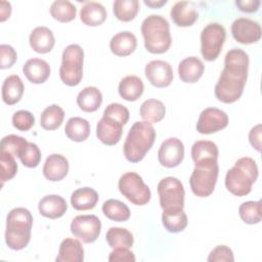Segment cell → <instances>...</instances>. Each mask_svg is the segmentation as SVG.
Wrapping results in <instances>:
<instances>
[{"mask_svg":"<svg viewBox=\"0 0 262 262\" xmlns=\"http://www.w3.org/2000/svg\"><path fill=\"white\" fill-rule=\"evenodd\" d=\"M63 118V110L57 104H51L42 112L40 117V125L45 130H55L61 126Z\"/></svg>","mask_w":262,"mask_h":262,"instance_id":"cell-36","label":"cell"},{"mask_svg":"<svg viewBox=\"0 0 262 262\" xmlns=\"http://www.w3.org/2000/svg\"><path fill=\"white\" fill-rule=\"evenodd\" d=\"M144 85L142 80L134 75L123 78L118 87L120 96L127 101H136L143 93Z\"/></svg>","mask_w":262,"mask_h":262,"instance_id":"cell-27","label":"cell"},{"mask_svg":"<svg viewBox=\"0 0 262 262\" xmlns=\"http://www.w3.org/2000/svg\"><path fill=\"white\" fill-rule=\"evenodd\" d=\"M149 83L158 88L168 87L173 80V70L169 62L161 59L149 61L144 68Z\"/></svg>","mask_w":262,"mask_h":262,"instance_id":"cell-15","label":"cell"},{"mask_svg":"<svg viewBox=\"0 0 262 262\" xmlns=\"http://www.w3.org/2000/svg\"><path fill=\"white\" fill-rule=\"evenodd\" d=\"M123 126L118 120L103 115L96 124V136L103 144L115 145L122 137Z\"/></svg>","mask_w":262,"mask_h":262,"instance_id":"cell-16","label":"cell"},{"mask_svg":"<svg viewBox=\"0 0 262 262\" xmlns=\"http://www.w3.org/2000/svg\"><path fill=\"white\" fill-rule=\"evenodd\" d=\"M226 38L224 27L218 23L208 24L201 33V53L207 61H213L219 56Z\"/></svg>","mask_w":262,"mask_h":262,"instance_id":"cell-9","label":"cell"},{"mask_svg":"<svg viewBox=\"0 0 262 262\" xmlns=\"http://www.w3.org/2000/svg\"><path fill=\"white\" fill-rule=\"evenodd\" d=\"M140 117L143 121L148 123H158L164 119L166 114V107L161 100L147 99L142 102L139 110Z\"/></svg>","mask_w":262,"mask_h":262,"instance_id":"cell-33","label":"cell"},{"mask_svg":"<svg viewBox=\"0 0 262 262\" xmlns=\"http://www.w3.org/2000/svg\"><path fill=\"white\" fill-rule=\"evenodd\" d=\"M69 172V162L66 157L59 154H52L47 157L43 166V175L49 181H60Z\"/></svg>","mask_w":262,"mask_h":262,"instance_id":"cell-18","label":"cell"},{"mask_svg":"<svg viewBox=\"0 0 262 262\" xmlns=\"http://www.w3.org/2000/svg\"><path fill=\"white\" fill-rule=\"evenodd\" d=\"M141 34L145 49L154 54L168 51L172 38L168 20L159 14H150L141 24Z\"/></svg>","mask_w":262,"mask_h":262,"instance_id":"cell-4","label":"cell"},{"mask_svg":"<svg viewBox=\"0 0 262 262\" xmlns=\"http://www.w3.org/2000/svg\"><path fill=\"white\" fill-rule=\"evenodd\" d=\"M173 23L178 27H190L199 18V12L192 2H176L170 11Z\"/></svg>","mask_w":262,"mask_h":262,"instance_id":"cell-17","label":"cell"},{"mask_svg":"<svg viewBox=\"0 0 262 262\" xmlns=\"http://www.w3.org/2000/svg\"><path fill=\"white\" fill-rule=\"evenodd\" d=\"M84 51L78 44L68 45L61 55L59 78L63 84L74 87L80 84L83 78Z\"/></svg>","mask_w":262,"mask_h":262,"instance_id":"cell-7","label":"cell"},{"mask_svg":"<svg viewBox=\"0 0 262 262\" xmlns=\"http://www.w3.org/2000/svg\"><path fill=\"white\" fill-rule=\"evenodd\" d=\"M64 132L68 138L76 142H82L90 135V124L80 117L70 118L66 124Z\"/></svg>","mask_w":262,"mask_h":262,"instance_id":"cell-32","label":"cell"},{"mask_svg":"<svg viewBox=\"0 0 262 262\" xmlns=\"http://www.w3.org/2000/svg\"><path fill=\"white\" fill-rule=\"evenodd\" d=\"M55 260L56 262H82L84 260L82 244L76 238H64L59 245Z\"/></svg>","mask_w":262,"mask_h":262,"instance_id":"cell-24","label":"cell"},{"mask_svg":"<svg viewBox=\"0 0 262 262\" xmlns=\"http://www.w3.org/2000/svg\"><path fill=\"white\" fill-rule=\"evenodd\" d=\"M241 219L247 224H257L262 219L261 201H248L243 203L238 208Z\"/></svg>","mask_w":262,"mask_h":262,"instance_id":"cell-39","label":"cell"},{"mask_svg":"<svg viewBox=\"0 0 262 262\" xmlns=\"http://www.w3.org/2000/svg\"><path fill=\"white\" fill-rule=\"evenodd\" d=\"M0 165H1V173L0 180L2 182L1 185L5 181L12 179L17 172V164L14 160V156L9 152L0 151Z\"/></svg>","mask_w":262,"mask_h":262,"instance_id":"cell-41","label":"cell"},{"mask_svg":"<svg viewBox=\"0 0 262 262\" xmlns=\"http://www.w3.org/2000/svg\"><path fill=\"white\" fill-rule=\"evenodd\" d=\"M102 212L106 218L117 222H124L130 218V210L128 206L115 199L106 200L103 203Z\"/></svg>","mask_w":262,"mask_h":262,"instance_id":"cell-34","label":"cell"},{"mask_svg":"<svg viewBox=\"0 0 262 262\" xmlns=\"http://www.w3.org/2000/svg\"><path fill=\"white\" fill-rule=\"evenodd\" d=\"M249 55L239 48L230 49L224 58V69L215 85L216 98L223 103H233L241 98L248 79Z\"/></svg>","mask_w":262,"mask_h":262,"instance_id":"cell-1","label":"cell"},{"mask_svg":"<svg viewBox=\"0 0 262 262\" xmlns=\"http://www.w3.org/2000/svg\"><path fill=\"white\" fill-rule=\"evenodd\" d=\"M219 174L217 161H208L194 164V169L189 177V185L194 195L207 198L214 191Z\"/></svg>","mask_w":262,"mask_h":262,"instance_id":"cell-6","label":"cell"},{"mask_svg":"<svg viewBox=\"0 0 262 262\" xmlns=\"http://www.w3.org/2000/svg\"><path fill=\"white\" fill-rule=\"evenodd\" d=\"M235 5L243 12L253 13L259 9L260 1L259 0H236Z\"/></svg>","mask_w":262,"mask_h":262,"instance_id":"cell-48","label":"cell"},{"mask_svg":"<svg viewBox=\"0 0 262 262\" xmlns=\"http://www.w3.org/2000/svg\"><path fill=\"white\" fill-rule=\"evenodd\" d=\"M136 46V37L129 31H123L114 35L110 41V49L117 56L130 55L135 51Z\"/></svg>","mask_w":262,"mask_h":262,"instance_id":"cell-23","label":"cell"},{"mask_svg":"<svg viewBox=\"0 0 262 262\" xmlns=\"http://www.w3.org/2000/svg\"><path fill=\"white\" fill-rule=\"evenodd\" d=\"M228 125V116L217 107H207L200 114L196 131L201 134H212L224 129Z\"/></svg>","mask_w":262,"mask_h":262,"instance_id":"cell-12","label":"cell"},{"mask_svg":"<svg viewBox=\"0 0 262 262\" xmlns=\"http://www.w3.org/2000/svg\"><path fill=\"white\" fill-rule=\"evenodd\" d=\"M38 210L43 217L57 219L64 215L68 210V204L62 196L58 194H49L40 200Z\"/></svg>","mask_w":262,"mask_h":262,"instance_id":"cell-19","label":"cell"},{"mask_svg":"<svg viewBox=\"0 0 262 262\" xmlns=\"http://www.w3.org/2000/svg\"><path fill=\"white\" fill-rule=\"evenodd\" d=\"M162 223L167 231L177 233L187 226V216L183 209L163 210Z\"/></svg>","mask_w":262,"mask_h":262,"instance_id":"cell-30","label":"cell"},{"mask_svg":"<svg viewBox=\"0 0 262 262\" xmlns=\"http://www.w3.org/2000/svg\"><path fill=\"white\" fill-rule=\"evenodd\" d=\"M98 202V193L91 187L76 189L71 195V204L75 210L86 211L93 209Z\"/></svg>","mask_w":262,"mask_h":262,"instance_id":"cell-29","label":"cell"},{"mask_svg":"<svg viewBox=\"0 0 262 262\" xmlns=\"http://www.w3.org/2000/svg\"><path fill=\"white\" fill-rule=\"evenodd\" d=\"M28 144V141L18 135L10 134L4 136L0 143V151L9 152L14 157H18L24 147Z\"/></svg>","mask_w":262,"mask_h":262,"instance_id":"cell-40","label":"cell"},{"mask_svg":"<svg viewBox=\"0 0 262 262\" xmlns=\"http://www.w3.org/2000/svg\"><path fill=\"white\" fill-rule=\"evenodd\" d=\"M231 34L234 40L241 44H253L261 38V27L253 19L239 17L232 23Z\"/></svg>","mask_w":262,"mask_h":262,"instance_id":"cell-13","label":"cell"},{"mask_svg":"<svg viewBox=\"0 0 262 262\" xmlns=\"http://www.w3.org/2000/svg\"><path fill=\"white\" fill-rule=\"evenodd\" d=\"M105 239L112 249L116 248H131L134 243L133 234L123 227H111L106 234Z\"/></svg>","mask_w":262,"mask_h":262,"instance_id":"cell-35","label":"cell"},{"mask_svg":"<svg viewBox=\"0 0 262 262\" xmlns=\"http://www.w3.org/2000/svg\"><path fill=\"white\" fill-rule=\"evenodd\" d=\"M41 157L40 148L33 142H28L18 156L21 164L28 168H36L41 161Z\"/></svg>","mask_w":262,"mask_h":262,"instance_id":"cell-42","label":"cell"},{"mask_svg":"<svg viewBox=\"0 0 262 262\" xmlns=\"http://www.w3.org/2000/svg\"><path fill=\"white\" fill-rule=\"evenodd\" d=\"M103 115L104 116H108L111 118H114L116 120H118L119 122H121L123 125H126V123L129 120V111L128 108L121 104V103H117V102H113L110 103L103 111Z\"/></svg>","mask_w":262,"mask_h":262,"instance_id":"cell-44","label":"cell"},{"mask_svg":"<svg viewBox=\"0 0 262 262\" xmlns=\"http://www.w3.org/2000/svg\"><path fill=\"white\" fill-rule=\"evenodd\" d=\"M120 192L133 205L144 206L151 198L149 187L143 182L140 175L135 172L123 174L118 182Z\"/></svg>","mask_w":262,"mask_h":262,"instance_id":"cell-8","label":"cell"},{"mask_svg":"<svg viewBox=\"0 0 262 262\" xmlns=\"http://www.w3.org/2000/svg\"><path fill=\"white\" fill-rule=\"evenodd\" d=\"M158 193L162 210L183 209L184 187L179 179L168 176L158 183Z\"/></svg>","mask_w":262,"mask_h":262,"instance_id":"cell-10","label":"cell"},{"mask_svg":"<svg viewBox=\"0 0 262 262\" xmlns=\"http://www.w3.org/2000/svg\"><path fill=\"white\" fill-rule=\"evenodd\" d=\"M218 155V146L216 143L210 140H199L195 141L191 146V158L194 164L208 161H217Z\"/></svg>","mask_w":262,"mask_h":262,"instance_id":"cell-31","label":"cell"},{"mask_svg":"<svg viewBox=\"0 0 262 262\" xmlns=\"http://www.w3.org/2000/svg\"><path fill=\"white\" fill-rule=\"evenodd\" d=\"M139 10L137 0H116L113 3V12L121 21H131Z\"/></svg>","mask_w":262,"mask_h":262,"instance_id":"cell-38","label":"cell"},{"mask_svg":"<svg viewBox=\"0 0 262 262\" xmlns=\"http://www.w3.org/2000/svg\"><path fill=\"white\" fill-rule=\"evenodd\" d=\"M71 232L85 244L94 243L101 231V222L95 215L76 216L70 225Z\"/></svg>","mask_w":262,"mask_h":262,"instance_id":"cell-11","label":"cell"},{"mask_svg":"<svg viewBox=\"0 0 262 262\" xmlns=\"http://www.w3.org/2000/svg\"><path fill=\"white\" fill-rule=\"evenodd\" d=\"M29 42L34 51L37 53H48L55 44V38L52 31L47 27L35 28L29 37Z\"/></svg>","mask_w":262,"mask_h":262,"instance_id":"cell-20","label":"cell"},{"mask_svg":"<svg viewBox=\"0 0 262 262\" xmlns=\"http://www.w3.org/2000/svg\"><path fill=\"white\" fill-rule=\"evenodd\" d=\"M249 141L257 151L261 150V124L254 126L249 132Z\"/></svg>","mask_w":262,"mask_h":262,"instance_id":"cell-49","label":"cell"},{"mask_svg":"<svg viewBox=\"0 0 262 262\" xmlns=\"http://www.w3.org/2000/svg\"><path fill=\"white\" fill-rule=\"evenodd\" d=\"M11 14V4L7 1H0V21H5Z\"/></svg>","mask_w":262,"mask_h":262,"instance_id":"cell-50","label":"cell"},{"mask_svg":"<svg viewBox=\"0 0 262 262\" xmlns=\"http://www.w3.org/2000/svg\"><path fill=\"white\" fill-rule=\"evenodd\" d=\"M33 216L26 208H14L6 217L5 243L14 251L25 249L31 239Z\"/></svg>","mask_w":262,"mask_h":262,"instance_id":"cell-3","label":"cell"},{"mask_svg":"<svg viewBox=\"0 0 262 262\" xmlns=\"http://www.w3.org/2000/svg\"><path fill=\"white\" fill-rule=\"evenodd\" d=\"M23 73L33 84H42L50 76L49 63L41 58H30L23 67Z\"/></svg>","mask_w":262,"mask_h":262,"instance_id":"cell-22","label":"cell"},{"mask_svg":"<svg viewBox=\"0 0 262 262\" xmlns=\"http://www.w3.org/2000/svg\"><path fill=\"white\" fill-rule=\"evenodd\" d=\"M25 86L17 75L8 76L2 84V100L8 105L17 103L24 94Z\"/></svg>","mask_w":262,"mask_h":262,"instance_id":"cell-26","label":"cell"},{"mask_svg":"<svg viewBox=\"0 0 262 262\" xmlns=\"http://www.w3.org/2000/svg\"><path fill=\"white\" fill-rule=\"evenodd\" d=\"M76 13V6L68 0H56L50 5L51 16L60 23L72 21L75 19Z\"/></svg>","mask_w":262,"mask_h":262,"instance_id":"cell-37","label":"cell"},{"mask_svg":"<svg viewBox=\"0 0 262 262\" xmlns=\"http://www.w3.org/2000/svg\"><path fill=\"white\" fill-rule=\"evenodd\" d=\"M207 260L209 262H233L234 257L232 250L229 247L219 245L210 252Z\"/></svg>","mask_w":262,"mask_h":262,"instance_id":"cell-45","label":"cell"},{"mask_svg":"<svg viewBox=\"0 0 262 262\" xmlns=\"http://www.w3.org/2000/svg\"><path fill=\"white\" fill-rule=\"evenodd\" d=\"M184 158V145L176 137L164 140L158 151V159L162 166L166 168L177 167Z\"/></svg>","mask_w":262,"mask_h":262,"instance_id":"cell-14","label":"cell"},{"mask_svg":"<svg viewBox=\"0 0 262 262\" xmlns=\"http://www.w3.org/2000/svg\"><path fill=\"white\" fill-rule=\"evenodd\" d=\"M258 166L249 157L238 159L225 175V186L236 196H244L251 192L252 186L258 178Z\"/></svg>","mask_w":262,"mask_h":262,"instance_id":"cell-5","label":"cell"},{"mask_svg":"<svg viewBox=\"0 0 262 262\" xmlns=\"http://www.w3.org/2000/svg\"><path fill=\"white\" fill-rule=\"evenodd\" d=\"M167 3L166 0H144V4L150 8H160Z\"/></svg>","mask_w":262,"mask_h":262,"instance_id":"cell-51","label":"cell"},{"mask_svg":"<svg viewBox=\"0 0 262 262\" xmlns=\"http://www.w3.org/2000/svg\"><path fill=\"white\" fill-rule=\"evenodd\" d=\"M135 256L129 248H116L110 253L108 261L111 262H134Z\"/></svg>","mask_w":262,"mask_h":262,"instance_id":"cell-47","label":"cell"},{"mask_svg":"<svg viewBox=\"0 0 262 262\" xmlns=\"http://www.w3.org/2000/svg\"><path fill=\"white\" fill-rule=\"evenodd\" d=\"M0 68L2 70L11 68L14 62L16 61L17 54L14 48L8 44H1L0 45Z\"/></svg>","mask_w":262,"mask_h":262,"instance_id":"cell-46","label":"cell"},{"mask_svg":"<svg viewBox=\"0 0 262 262\" xmlns=\"http://www.w3.org/2000/svg\"><path fill=\"white\" fill-rule=\"evenodd\" d=\"M102 103V94L96 87L89 86L81 90L77 96L78 106L86 113L96 112Z\"/></svg>","mask_w":262,"mask_h":262,"instance_id":"cell-28","label":"cell"},{"mask_svg":"<svg viewBox=\"0 0 262 262\" xmlns=\"http://www.w3.org/2000/svg\"><path fill=\"white\" fill-rule=\"evenodd\" d=\"M35 124V117L29 111H17L12 116V125L19 131H29Z\"/></svg>","mask_w":262,"mask_h":262,"instance_id":"cell-43","label":"cell"},{"mask_svg":"<svg viewBox=\"0 0 262 262\" xmlns=\"http://www.w3.org/2000/svg\"><path fill=\"white\" fill-rule=\"evenodd\" d=\"M107 13L104 6L95 1L86 2L80 10L81 21L89 27H97L104 23Z\"/></svg>","mask_w":262,"mask_h":262,"instance_id":"cell-25","label":"cell"},{"mask_svg":"<svg viewBox=\"0 0 262 262\" xmlns=\"http://www.w3.org/2000/svg\"><path fill=\"white\" fill-rule=\"evenodd\" d=\"M205 71L203 61L196 56H188L182 59L178 64V75L184 83H195L198 82Z\"/></svg>","mask_w":262,"mask_h":262,"instance_id":"cell-21","label":"cell"},{"mask_svg":"<svg viewBox=\"0 0 262 262\" xmlns=\"http://www.w3.org/2000/svg\"><path fill=\"white\" fill-rule=\"evenodd\" d=\"M157 133L151 123L145 121L135 122L124 142V156L131 163L140 162L151 148Z\"/></svg>","mask_w":262,"mask_h":262,"instance_id":"cell-2","label":"cell"}]
</instances>
